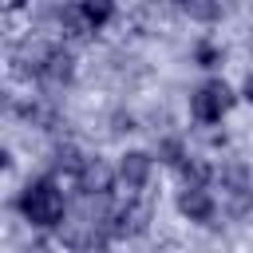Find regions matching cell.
<instances>
[{
    "label": "cell",
    "mask_w": 253,
    "mask_h": 253,
    "mask_svg": "<svg viewBox=\"0 0 253 253\" xmlns=\"http://www.w3.org/2000/svg\"><path fill=\"white\" fill-rule=\"evenodd\" d=\"M158 154H162V162H170V166H182V162H186V154H182V146H178L174 138H170V142H162V146H158Z\"/></svg>",
    "instance_id": "7c38bea8"
},
{
    "label": "cell",
    "mask_w": 253,
    "mask_h": 253,
    "mask_svg": "<svg viewBox=\"0 0 253 253\" xmlns=\"http://www.w3.org/2000/svg\"><path fill=\"white\" fill-rule=\"evenodd\" d=\"M178 210H182L190 221H210V217H213V198L206 194V186H198V190H182Z\"/></svg>",
    "instance_id": "9c48e42d"
},
{
    "label": "cell",
    "mask_w": 253,
    "mask_h": 253,
    "mask_svg": "<svg viewBox=\"0 0 253 253\" xmlns=\"http://www.w3.org/2000/svg\"><path fill=\"white\" fill-rule=\"evenodd\" d=\"M245 99H249V103H253V75H249V79H245Z\"/></svg>",
    "instance_id": "5bb4252c"
},
{
    "label": "cell",
    "mask_w": 253,
    "mask_h": 253,
    "mask_svg": "<svg viewBox=\"0 0 253 253\" xmlns=\"http://www.w3.org/2000/svg\"><path fill=\"white\" fill-rule=\"evenodd\" d=\"M182 12L194 16V20H217V16H221V8H217V4H206V0H186Z\"/></svg>",
    "instance_id": "8fae6325"
},
{
    "label": "cell",
    "mask_w": 253,
    "mask_h": 253,
    "mask_svg": "<svg viewBox=\"0 0 253 253\" xmlns=\"http://www.w3.org/2000/svg\"><path fill=\"white\" fill-rule=\"evenodd\" d=\"M146 221H150V206L146 202H134L130 194H126L123 206L111 210V233L115 237H138L146 229Z\"/></svg>",
    "instance_id": "5b68a950"
},
{
    "label": "cell",
    "mask_w": 253,
    "mask_h": 253,
    "mask_svg": "<svg viewBox=\"0 0 253 253\" xmlns=\"http://www.w3.org/2000/svg\"><path fill=\"white\" fill-rule=\"evenodd\" d=\"M87 198H103V194H111V170H107V162H99V158H87L83 162V170H79V182H75Z\"/></svg>",
    "instance_id": "52a82bcc"
},
{
    "label": "cell",
    "mask_w": 253,
    "mask_h": 253,
    "mask_svg": "<svg viewBox=\"0 0 253 253\" xmlns=\"http://www.w3.org/2000/svg\"><path fill=\"white\" fill-rule=\"evenodd\" d=\"M221 202H225V210L237 213V217L253 210V190H249L241 166H225V170H221Z\"/></svg>",
    "instance_id": "277c9868"
},
{
    "label": "cell",
    "mask_w": 253,
    "mask_h": 253,
    "mask_svg": "<svg viewBox=\"0 0 253 253\" xmlns=\"http://www.w3.org/2000/svg\"><path fill=\"white\" fill-rule=\"evenodd\" d=\"M229 107H233V91H229L221 79L202 83V87L194 91V99H190V111H194V119H198V123H217Z\"/></svg>",
    "instance_id": "7a4b0ae2"
},
{
    "label": "cell",
    "mask_w": 253,
    "mask_h": 253,
    "mask_svg": "<svg viewBox=\"0 0 253 253\" xmlns=\"http://www.w3.org/2000/svg\"><path fill=\"white\" fill-rule=\"evenodd\" d=\"M20 210H24V217L32 225H59L63 221V194L55 190L51 178H40V182H32L24 190Z\"/></svg>",
    "instance_id": "6da1fadb"
},
{
    "label": "cell",
    "mask_w": 253,
    "mask_h": 253,
    "mask_svg": "<svg viewBox=\"0 0 253 253\" xmlns=\"http://www.w3.org/2000/svg\"><path fill=\"white\" fill-rule=\"evenodd\" d=\"M119 178H123L126 194H130V190H142V186H146V178H150V154L130 150V154L123 158V166H119Z\"/></svg>",
    "instance_id": "ba28073f"
},
{
    "label": "cell",
    "mask_w": 253,
    "mask_h": 253,
    "mask_svg": "<svg viewBox=\"0 0 253 253\" xmlns=\"http://www.w3.org/2000/svg\"><path fill=\"white\" fill-rule=\"evenodd\" d=\"M95 253H111V249H107V245H103V249H95Z\"/></svg>",
    "instance_id": "9a60e30c"
},
{
    "label": "cell",
    "mask_w": 253,
    "mask_h": 253,
    "mask_svg": "<svg viewBox=\"0 0 253 253\" xmlns=\"http://www.w3.org/2000/svg\"><path fill=\"white\" fill-rule=\"evenodd\" d=\"M71 71H75L71 51H67V47H47V55H43V63H40V79H43L47 87H63V83L71 79Z\"/></svg>",
    "instance_id": "8992f818"
},
{
    "label": "cell",
    "mask_w": 253,
    "mask_h": 253,
    "mask_svg": "<svg viewBox=\"0 0 253 253\" xmlns=\"http://www.w3.org/2000/svg\"><path fill=\"white\" fill-rule=\"evenodd\" d=\"M198 63H202V67H213V63H217V51H213L210 43H202V47H198Z\"/></svg>",
    "instance_id": "4fadbf2b"
},
{
    "label": "cell",
    "mask_w": 253,
    "mask_h": 253,
    "mask_svg": "<svg viewBox=\"0 0 253 253\" xmlns=\"http://www.w3.org/2000/svg\"><path fill=\"white\" fill-rule=\"evenodd\" d=\"M178 170H182V178H186V190H198V186H206V178H210V166L198 162V158H186Z\"/></svg>",
    "instance_id": "30bf717a"
},
{
    "label": "cell",
    "mask_w": 253,
    "mask_h": 253,
    "mask_svg": "<svg viewBox=\"0 0 253 253\" xmlns=\"http://www.w3.org/2000/svg\"><path fill=\"white\" fill-rule=\"evenodd\" d=\"M111 4H71L59 12V24L67 28V36H91L111 20Z\"/></svg>",
    "instance_id": "3957f363"
}]
</instances>
